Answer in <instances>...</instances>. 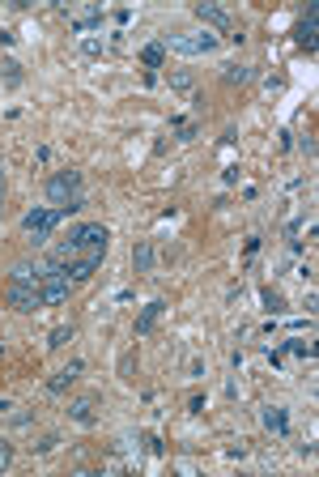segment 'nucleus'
I'll return each mask as SVG.
<instances>
[{"label": "nucleus", "instance_id": "15", "mask_svg": "<svg viewBox=\"0 0 319 477\" xmlns=\"http://www.w3.org/2000/svg\"><path fill=\"white\" fill-rule=\"evenodd\" d=\"M132 269L136 273H154V243H136L132 247Z\"/></svg>", "mask_w": 319, "mask_h": 477}, {"label": "nucleus", "instance_id": "11", "mask_svg": "<svg viewBox=\"0 0 319 477\" xmlns=\"http://www.w3.org/2000/svg\"><path fill=\"white\" fill-rule=\"evenodd\" d=\"M68 26L77 30V35H85V30H98V26H103V9H98V5H90V9H77V13H68Z\"/></svg>", "mask_w": 319, "mask_h": 477}, {"label": "nucleus", "instance_id": "5", "mask_svg": "<svg viewBox=\"0 0 319 477\" xmlns=\"http://www.w3.org/2000/svg\"><path fill=\"white\" fill-rule=\"evenodd\" d=\"M39 294H43V307H60L64 298L72 294V278L64 273V264L47 260V273H43V282H39Z\"/></svg>", "mask_w": 319, "mask_h": 477}, {"label": "nucleus", "instance_id": "17", "mask_svg": "<svg viewBox=\"0 0 319 477\" xmlns=\"http://www.w3.org/2000/svg\"><path fill=\"white\" fill-rule=\"evenodd\" d=\"M72 341V324H56L52 333H47V349H64Z\"/></svg>", "mask_w": 319, "mask_h": 477}, {"label": "nucleus", "instance_id": "24", "mask_svg": "<svg viewBox=\"0 0 319 477\" xmlns=\"http://www.w3.org/2000/svg\"><path fill=\"white\" fill-rule=\"evenodd\" d=\"M285 349H289V354H302V358H311V354H315V349H311L307 341H285Z\"/></svg>", "mask_w": 319, "mask_h": 477}, {"label": "nucleus", "instance_id": "10", "mask_svg": "<svg viewBox=\"0 0 319 477\" xmlns=\"http://www.w3.org/2000/svg\"><path fill=\"white\" fill-rule=\"evenodd\" d=\"M68 418L77 422V426H94V422H98V396H81V400H72V405H68Z\"/></svg>", "mask_w": 319, "mask_h": 477}, {"label": "nucleus", "instance_id": "20", "mask_svg": "<svg viewBox=\"0 0 319 477\" xmlns=\"http://www.w3.org/2000/svg\"><path fill=\"white\" fill-rule=\"evenodd\" d=\"M141 60H145V68H162V60H166V47H162V43H150V47L141 52Z\"/></svg>", "mask_w": 319, "mask_h": 477}, {"label": "nucleus", "instance_id": "9", "mask_svg": "<svg viewBox=\"0 0 319 477\" xmlns=\"http://www.w3.org/2000/svg\"><path fill=\"white\" fill-rule=\"evenodd\" d=\"M77 375H81V362H77V358H72L68 367H60V371L52 375V380H47V392H52V396H60V392H68L72 384H77Z\"/></svg>", "mask_w": 319, "mask_h": 477}, {"label": "nucleus", "instance_id": "2", "mask_svg": "<svg viewBox=\"0 0 319 477\" xmlns=\"http://www.w3.org/2000/svg\"><path fill=\"white\" fill-rule=\"evenodd\" d=\"M64 222V213L60 209H52V205H34L26 217H21V231H26V239L34 243V247H47L52 243V231Z\"/></svg>", "mask_w": 319, "mask_h": 477}, {"label": "nucleus", "instance_id": "21", "mask_svg": "<svg viewBox=\"0 0 319 477\" xmlns=\"http://www.w3.org/2000/svg\"><path fill=\"white\" fill-rule=\"evenodd\" d=\"M170 128L179 133V141H196V137H200V128H196V124H187V119H179V115H170Z\"/></svg>", "mask_w": 319, "mask_h": 477}, {"label": "nucleus", "instance_id": "23", "mask_svg": "<svg viewBox=\"0 0 319 477\" xmlns=\"http://www.w3.org/2000/svg\"><path fill=\"white\" fill-rule=\"evenodd\" d=\"M81 52L85 56H103V39H81Z\"/></svg>", "mask_w": 319, "mask_h": 477}, {"label": "nucleus", "instance_id": "4", "mask_svg": "<svg viewBox=\"0 0 319 477\" xmlns=\"http://www.w3.org/2000/svg\"><path fill=\"white\" fill-rule=\"evenodd\" d=\"M217 35H209V30H192V35H166L162 39V47H170V52H179V56H209V52H217Z\"/></svg>", "mask_w": 319, "mask_h": 477}, {"label": "nucleus", "instance_id": "13", "mask_svg": "<svg viewBox=\"0 0 319 477\" xmlns=\"http://www.w3.org/2000/svg\"><path fill=\"white\" fill-rule=\"evenodd\" d=\"M294 43L307 47V52H315V5L298 17V26H294Z\"/></svg>", "mask_w": 319, "mask_h": 477}, {"label": "nucleus", "instance_id": "19", "mask_svg": "<svg viewBox=\"0 0 319 477\" xmlns=\"http://www.w3.org/2000/svg\"><path fill=\"white\" fill-rule=\"evenodd\" d=\"M222 77H226L230 86H247V81H251V68H247V64H226Z\"/></svg>", "mask_w": 319, "mask_h": 477}, {"label": "nucleus", "instance_id": "3", "mask_svg": "<svg viewBox=\"0 0 319 477\" xmlns=\"http://www.w3.org/2000/svg\"><path fill=\"white\" fill-rule=\"evenodd\" d=\"M107 239H111V235H107L103 222H81V226H72V231H68V243H64V247H68L72 256H77V252H103V256H107Z\"/></svg>", "mask_w": 319, "mask_h": 477}, {"label": "nucleus", "instance_id": "12", "mask_svg": "<svg viewBox=\"0 0 319 477\" xmlns=\"http://www.w3.org/2000/svg\"><path fill=\"white\" fill-rule=\"evenodd\" d=\"M43 273H47V264H39V260H17V264H13V273H9V282L39 286V282H43Z\"/></svg>", "mask_w": 319, "mask_h": 477}, {"label": "nucleus", "instance_id": "22", "mask_svg": "<svg viewBox=\"0 0 319 477\" xmlns=\"http://www.w3.org/2000/svg\"><path fill=\"white\" fill-rule=\"evenodd\" d=\"M264 307L273 311V315H281V311H285V298H281V290H273V286H268V290H264Z\"/></svg>", "mask_w": 319, "mask_h": 477}, {"label": "nucleus", "instance_id": "14", "mask_svg": "<svg viewBox=\"0 0 319 477\" xmlns=\"http://www.w3.org/2000/svg\"><path fill=\"white\" fill-rule=\"evenodd\" d=\"M260 418H264V426H268V431H273V435H285V431H289V413H285L281 405H268V409H264Z\"/></svg>", "mask_w": 319, "mask_h": 477}, {"label": "nucleus", "instance_id": "26", "mask_svg": "<svg viewBox=\"0 0 319 477\" xmlns=\"http://www.w3.org/2000/svg\"><path fill=\"white\" fill-rule=\"evenodd\" d=\"M298 145H302V154H307V158H311V154H315V137H311V133H307V137H302V141H298Z\"/></svg>", "mask_w": 319, "mask_h": 477}, {"label": "nucleus", "instance_id": "7", "mask_svg": "<svg viewBox=\"0 0 319 477\" xmlns=\"http://www.w3.org/2000/svg\"><path fill=\"white\" fill-rule=\"evenodd\" d=\"M5 307H13V311H21V315L43 311V294H39V286L9 282V286H5Z\"/></svg>", "mask_w": 319, "mask_h": 477}, {"label": "nucleus", "instance_id": "1", "mask_svg": "<svg viewBox=\"0 0 319 477\" xmlns=\"http://www.w3.org/2000/svg\"><path fill=\"white\" fill-rule=\"evenodd\" d=\"M47 200H52V209H60L64 217L81 213V209H85V196H81V171H56L52 179H47Z\"/></svg>", "mask_w": 319, "mask_h": 477}, {"label": "nucleus", "instance_id": "25", "mask_svg": "<svg viewBox=\"0 0 319 477\" xmlns=\"http://www.w3.org/2000/svg\"><path fill=\"white\" fill-rule=\"evenodd\" d=\"M9 460H13V447H9V439H0V473L9 469Z\"/></svg>", "mask_w": 319, "mask_h": 477}, {"label": "nucleus", "instance_id": "16", "mask_svg": "<svg viewBox=\"0 0 319 477\" xmlns=\"http://www.w3.org/2000/svg\"><path fill=\"white\" fill-rule=\"evenodd\" d=\"M0 77H5L9 90H17L21 81H26V77H21V64H17V60H0Z\"/></svg>", "mask_w": 319, "mask_h": 477}, {"label": "nucleus", "instance_id": "18", "mask_svg": "<svg viewBox=\"0 0 319 477\" xmlns=\"http://www.w3.org/2000/svg\"><path fill=\"white\" fill-rule=\"evenodd\" d=\"M196 86V72L192 68H175V72H170V90H179V94H187Z\"/></svg>", "mask_w": 319, "mask_h": 477}, {"label": "nucleus", "instance_id": "8", "mask_svg": "<svg viewBox=\"0 0 319 477\" xmlns=\"http://www.w3.org/2000/svg\"><path fill=\"white\" fill-rule=\"evenodd\" d=\"M162 311H166V303H162V298H150V303L141 307V315H136V324H132V333H136V337H150V333L158 329Z\"/></svg>", "mask_w": 319, "mask_h": 477}, {"label": "nucleus", "instance_id": "6", "mask_svg": "<svg viewBox=\"0 0 319 477\" xmlns=\"http://www.w3.org/2000/svg\"><path fill=\"white\" fill-rule=\"evenodd\" d=\"M192 13L196 17H200L205 21V26H213V30H222V35H230L234 43H243V30L234 35V17L222 9V5H213V0H196V5H192Z\"/></svg>", "mask_w": 319, "mask_h": 477}]
</instances>
